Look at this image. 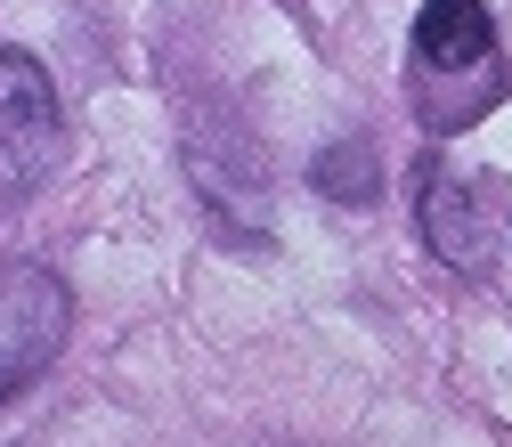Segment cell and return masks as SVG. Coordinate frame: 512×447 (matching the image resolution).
<instances>
[{
  "mask_svg": "<svg viewBox=\"0 0 512 447\" xmlns=\"http://www.w3.org/2000/svg\"><path fill=\"white\" fill-rule=\"evenodd\" d=\"M415 220H423V236H431L439 261H456V269H480V261H488V236H480V220H472V204H464V187L447 179L431 155L415 163Z\"/></svg>",
  "mask_w": 512,
  "mask_h": 447,
  "instance_id": "4",
  "label": "cell"
},
{
  "mask_svg": "<svg viewBox=\"0 0 512 447\" xmlns=\"http://www.w3.org/2000/svg\"><path fill=\"white\" fill-rule=\"evenodd\" d=\"M66 326H74V301H66V277L49 261H9L0 269V399H17L57 358Z\"/></svg>",
  "mask_w": 512,
  "mask_h": 447,
  "instance_id": "1",
  "label": "cell"
},
{
  "mask_svg": "<svg viewBox=\"0 0 512 447\" xmlns=\"http://www.w3.org/2000/svg\"><path fill=\"white\" fill-rule=\"evenodd\" d=\"M374 179H382V163H374L366 139H342V147L317 155V187H326L334 204H374Z\"/></svg>",
  "mask_w": 512,
  "mask_h": 447,
  "instance_id": "5",
  "label": "cell"
},
{
  "mask_svg": "<svg viewBox=\"0 0 512 447\" xmlns=\"http://www.w3.org/2000/svg\"><path fill=\"white\" fill-rule=\"evenodd\" d=\"M415 57L431 74H496V17L480 0H423Z\"/></svg>",
  "mask_w": 512,
  "mask_h": 447,
  "instance_id": "3",
  "label": "cell"
},
{
  "mask_svg": "<svg viewBox=\"0 0 512 447\" xmlns=\"http://www.w3.org/2000/svg\"><path fill=\"white\" fill-rule=\"evenodd\" d=\"M57 171V98L41 57L0 49V196H33Z\"/></svg>",
  "mask_w": 512,
  "mask_h": 447,
  "instance_id": "2",
  "label": "cell"
}]
</instances>
